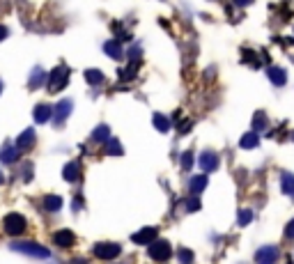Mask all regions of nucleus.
<instances>
[{
    "label": "nucleus",
    "instance_id": "58836bf2",
    "mask_svg": "<svg viewBox=\"0 0 294 264\" xmlns=\"http://www.w3.org/2000/svg\"><path fill=\"white\" fill-rule=\"evenodd\" d=\"M0 92H3V83H0Z\"/></svg>",
    "mask_w": 294,
    "mask_h": 264
},
{
    "label": "nucleus",
    "instance_id": "393cba45",
    "mask_svg": "<svg viewBox=\"0 0 294 264\" xmlns=\"http://www.w3.org/2000/svg\"><path fill=\"white\" fill-rule=\"evenodd\" d=\"M106 152H108L111 156H120V154H122V152H124V149H122L120 140H115V138H108V140H106Z\"/></svg>",
    "mask_w": 294,
    "mask_h": 264
},
{
    "label": "nucleus",
    "instance_id": "412c9836",
    "mask_svg": "<svg viewBox=\"0 0 294 264\" xmlns=\"http://www.w3.org/2000/svg\"><path fill=\"white\" fill-rule=\"evenodd\" d=\"M281 186H283V193L285 195H294V175L292 173H283Z\"/></svg>",
    "mask_w": 294,
    "mask_h": 264
},
{
    "label": "nucleus",
    "instance_id": "20e7f679",
    "mask_svg": "<svg viewBox=\"0 0 294 264\" xmlns=\"http://www.w3.org/2000/svg\"><path fill=\"white\" fill-rule=\"evenodd\" d=\"M150 257L152 260H159V262H166V260H170V257H173V246H170L168 241H163V239H161V241H152L150 243Z\"/></svg>",
    "mask_w": 294,
    "mask_h": 264
},
{
    "label": "nucleus",
    "instance_id": "a878e982",
    "mask_svg": "<svg viewBox=\"0 0 294 264\" xmlns=\"http://www.w3.org/2000/svg\"><path fill=\"white\" fill-rule=\"evenodd\" d=\"M251 221H253V212L251 209H242V212H239V225L246 228Z\"/></svg>",
    "mask_w": 294,
    "mask_h": 264
},
{
    "label": "nucleus",
    "instance_id": "dca6fc26",
    "mask_svg": "<svg viewBox=\"0 0 294 264\" xmlns=\"http://www.w3.org/2000/svg\"><path fill=\"white\" fill-rule=\"evenodd\" d=\"M78 173H81V165H78L76 161H71V163L65 165V170H62V177H65L67 182H76V179H78Z\"/></svg>",
    "mask_w": 294,
    "mask_h": 264
},
{
    "label": "nucleus",
    "instance_id": "7c9ffc66",
    "mask_svg": "<svg viewBox=\"0 0 294 264\" xmlns=\"http://www.w3.org/2000/svg\"><path fill=\"white\" fill-rule=\"evenodd\" d=\"M177 257H179L182 262H191V260H193V253H189V251H179V253H177Z\"/></svg>",
    "mask_w": 294,
    "mask_h": 264
},
{
    "label": "nucleus",
    "instance_id": "b1692460",
    "mask_svg": "<svg viewBox=\"0 0 294 264\" xmlns=\"http://www.w3.org/2000/svg\"><path fill=\"white\" fill-rule=\"evenodd\" d=\"M104 51L108 53L111 58H115V60H120V58H122V46L117 42H106L104 44Z\"/></svg>",
    "mask_w": 294,
    "mask_h": 264
},
{
    "label": "nucleus",
    "instance_id": "7ed1b4c3",
    "mask_svg": "<svg viewBox=\"0 0 294 264\" xmlns=\"http://www.w3.org/2000/svg\"><path fill=\"white\" fill-rule=\"evenodd\" d=\"M3 225L9 237H19V234H23V230H26V218H23L21 214H7Z\"/></svg>",
    "mask_w": 294,
    "mask_h": 264
},
{
    "label": "nucleus",
    "instance_id": "ddd939ff",
    "mask_svg": "<svg viewBox=\"0 0 294 264\" xmlns=\"http://www.w3.org/2000/svg\"><path fill=\"white\" fill-rule=\"evenodd\" d=\"M267 76H269V81H271L273 85H278V87L287 83V71L281 69V67H269V69H267Z\"/></svg>",
    "mask_w": 294,
    "mask_h": 264
},
{
    "label": "nucleus",
    "instance_id": "f704fd0d",
    "mask_svg": "<svg viewBox=\"0 0 294 264\" xmlns=\"http://www.w3.org/2000/svg\"><path fill=\"white\" fill-rule=\"evenodd\" d=\"M7 35H9V30H7V28H5V26H0V42H3V39L7 37Z\"/></svg>",
    "mask_w": 294,
    "mask_h": 264
},
{
    "label": "nucleus",
    "instance_id": "f257e3e1",
    "mask_svg": "<svg viewBox=\"0 0 294 264\" xmlns=\"http://www.w3.org/2000/svg\"><path fill=\"white\" fill-rule=\"evenodd\" d=\"M14 253H21V255L28 257H39V260H51V251L46 246H39V243L32 241H16V243H9Z\"/></svg>",
    "mask_w": 294,
    "mask_h": 264
},
{
    "label": "nucleus",
    "instance_id": "0eeeda50",
    "mask_svg": "<svg viewBox=\"0 0 294 264\" xmlns=\"http://www.w3.org/2000/svg\"><path fill=\"white\" fill-rule=\"evenodd\" d=\"M156 234H159V230L156 228H143L140 232H136L134 237H131V241L140 243V246H150V243L156 239Z\"/></svg>",
    "mask_w": 294,
    "mask_h": 264
},
{
    "label": "nucleus",
    "instance_id": "f03ea898",
    "mask_svg": "<svg viewBox=\"0 0 294 264\" xmlns=\"http://www.w3.org/2000/svg\"><path fill=\"white\" fill-rule=\"evenodd\" d=\"M67 78H69V67H65V65H58L56 69L48 74V90L51 92H58V90H62V87L67 85Z\"/></svg>",
    "mask_w": 294,
    "mask_h": 264
},
{
    "label": "nucleus",
    "instance_id": "72a5a7b5",
    "mask_svg": "<svg viewBox=\"0 0 294 264\" xmlns=\"http://www.w3.org/2000/svg\"><path fill=\"white\" fill-rule=\"evenodd\" d=\"M71 207H74V212H81V207H83L81 198H76V200H74V204H71Z\"/></svg>",
    "mask_w": 294,
    "mask_h": 264
},
{
    "label": "nucleus",
    "instance_id": "9d476101",
    "mask_svg": "<svg viewBox=\"0 0 294 264\" xmlns=\"http://www.w3.org/2000/svg\"><path fill=\"white\" fill-rule=\"evenodd\" d=\"M0 161L3 163H16L19 161V147L12 143H5L3 149H0Z\"/></svg>",
    "mask_w": 294,
    "mask_h": 264
},
{
    "label": "nucleus",
    "instance_id": "c85d7f7f",
    "mask_svg": "<svg viewBox=\"0 0 294 264\" xmlns=\"http://www.w3.org/2000/svg\"><path fill=\"white\" fill-rule=\"evenodd\" d=\"M134 71H136V62L129 67V69H122L120 71V78H122V81H131V78H134Z\"/></svg>",
    "mask_w": 294,
    "mask_h": 264
},
{
    "label": "nucleus",
    "instance_id": "f3484780",
    "mask_svg": "<svg viewBox=\"0 0 294 264\" xmlns=\"http://www.w3.org/2000/svg\"><path fill=\"white\" fill-rule=\"evenodd\" d=\"M44 209H46V212H60L62 198L60 195H46V198H44Z\"/></svg>",
    "mask_w": 294,
    "mask_h": 264
},
{
    "label": "nucleus",
    "instance_id": "5701e85b",
    "mask_svg": "<svg viewBox=\"0 0 294 264\" xmlns=\"http://www.w3.org/2000/svg\"><path fill=\"white\" fill-rule=\"evenodd\" d=\"M44 81H46L44 69H42V67H35V69H32V74H30V87H39Z\"/></svg>",
    "mask_w": 294,
    "mask_h": 264
},
{
    "label": "nucleus",
    "instance_id": "473e14b6",
    "mask_svg": "<svg viewBox=\"0 0 294 264\" xmlns=\"http://www.w3.org/2000/svg\"><path fill=\"white\" fill-rule=\"evenodd\" d=\"M244 58H246V62H251V65H253V67H258V65H260V62L255 60V55H253V53H251V51H244Z\"/></svg>",
    "mask_w": 294,
    "mask_h": 264
},
{
    "label": "nucleus",
    "instance_id": "4be33fe9",
    "mask_svg": "<svg viewBox=\"0 0 294 264\" xmlns=\"http://www.w3.org/2000/svg\"><path fill=\"white\" fill-rule=\"evenodd\" d=\"M85 81L90 83V85H101L106 78H104V74H101L99 69H87L85 71Z\"/></svg>",
    "mask_w": 294,
    "mask_h": 264
},
{
    "label": "nucleus",
    "instance_id": "39448f33",
    "mask_svg": "<svg viewBox=\"0 0 294 264\" xmlns=\"http://www.w3.org/2000/svg\"><path fill=\"white\" fill-rule=\"evenodd\" d=\"M120 253H122L120 243H97L95 246V255L99 260H115Z\"/></svg>",
    "mask_w": 294,
    "mask_h": 264
},
{
    "label": "nucleus",
    "instance_id": "4468645a",
    "mask_svg": "<svg viewBox=\"0 0 294 264\" xmlns=\"http://www.w3.org/2000/svg\"><path fill=\"white\" fill-rule=\"evenodd\" d=\"M35 122L37 124H44V122H51V117H53V108L48 104H39L35 106Z\"/></svg>",
    "mask_w": 294,
    "mask_h": 264
},
{
    "label": "nucleus",
    "instance_id": "f8f14e48",
    "mask_svg": "<svg viewBox=\"0 0 294 264\" xmlns=\"http://www.w3.org/2000/svg\"><path fill=\"white\" fill-rule=\"evenodd\" d=\"M35 140H37L35 129H26L21 136H19V140H16V147H19V152H21V149H30L32 145H35Z\"/></svg>",
    "mask_w": 294,
    "mask_h": 264
},
{
    "label": "nucleus",
    "instance_id": "bb28decb",
    "mask_svg": "<svg viewBox=\"0 0 294 264\" xmlns=\"http://www.w3.org/2000/svg\"><path fill=\"white\" fill-rule=\"evenodd\" d=\"M267 126V117H264V113H255V120H253V129L260 131Z\"/></svg>",
    "mask_w": 294,
    "mask_h": 264
},
{
    "label": "nucleus",
    "instance_id": "aec40b11",
    "mask_svg": "<svg viewBox=\"0 0 294 264\" xmlns=\"http://www.w3.org/2000/svg\"><path fill=\"white\" fill-rule=\"evenodd\" d=\"M152 124H154L161 134H168V131H170V120L166 115H161V113H156L154 117H152Z\"/></svg>",
    "mask_w": 294,
    "mask_h": 264
},
{
    "label": "nucleus",
    "instance_id": "2eb2a0df",
    "mask_svg": "<svg viewBox=\"0 0 294 264\" xmlns=\"http://www.w3.org/2000/svg\"><path fill=\"white\" fill-rule=\"evenodd\" d=\"M189 188H191V193L193 195H200L205 188H207V175H195V177L191 179Z\"/></svg>",
    "mask_w": 294,
    "mask_h": 264
},
{
    "label": "nucleus",
    "instance_id": "c756f323",
    "mask_svg": "<svg viewBox=\"0 0 294 264\" xmlns=\"http://www.w3.org/2000/svg\"><path fill=\"white\" fill-rule=\"evenodd\" d=\"M186 209H189V212H198V209H200V200L198 198H191L189 202H186Z\"/></svg>",
    "mask_w": 294,
    "mask_h": 264
},
{
    "label": "nucleus",
    "instance_id": "c9c22d12",
    "mask_svg": "<svg viewBox=\"0 0 294 264\" xmlns=\"http://www.w3.org/2000/svg\"><path fill=\"white\" fill-rule=\"evenodd\" d=\"M248 3H253V0H234V5H237V7H246Z\"/></svg>",
    "mask_w": 294,
    "mask_h": 264
},
{
    "label": "nucleus",
    "instance_id": "ea45409f",
    "mask_svg": "<svg viewBox=\"0 0 294 264\" xmlns=\"http://www.w3.org/2000/svg\"><path fill=\"white\" fill-rule=\"evenodd\" d=\"M292 140H294V131H292Z\"/></svg>",
    "mask_w": 294,
    "mask_h": 264
},
{
    "label": "nucleus",
    "instance_id": "9b49d317",
    "mask_svg": "<svg viewBox=\"0 0 294 264\" xmlns=\"http://www.w3.org/2000/svg\"><path fill=\"white\" fill-rule=\"evenodd\" d=\"M200 168H203L205 173H214V170L218 168V156L214 154V152H205V154L200 156Z\"/></svg>",
    "mask_w": 294,
    "mask_h": 264
},
{
    "label": "nucleus",
    "instance_id": "1a4fd4ad",
    "mask_svg": "<svg viewBox=\"0 0 294 264\" xmlns=\"http://www.w3.org/2000/svg\"><path fill=\"white\" fill-rule=\"evenodd\" d=\"M53 241L60 248H71L76 243V237H74V232H69V230H60V232L53 234Z\"/></svg>",
    "mask_w": 294,
    "mask_h": 264
},
{
    "label": "nucleus",
    "instance_id": "423d86ee",
    "mask_svg": "<svg viewBox=\"0 0 294 264\" xmlns=\"http://www.w3.org/2000/svg\"><path fill=\"white\" fill-rule=\"evenodd\" d=\"M71 110H74V101H71V99H62L60 104L56 106V113H53V117H51L53 124H56V126H62V122H65L67 117L71 115Z\"/></svg>",
    "mask_w": 294,
    "mask_h": 264
},
{
    "label": "nucleus",
    "instance_id": "6e6552de",
    "mask_svg": "<svg viewBox=\"0 0 294 264\" xmlns=\"http://www.w3.org/2000/svg\"><path fill=\"white\" fill-rule=\"evenodd\" d=\"M276 260H278V251L273 246H264L255 253V262H260V264H271Z\"/></svg>",
    "mask_w": 294,
    "mask_h": 264
},
{
    "label": "nucleus",
    "instance_id": "4c0bfd02",
    "mask_svg": "<svg viewBox=\"0 0 294 264\" xmlns=\"http://www.w3.org/2000/svg\"><path fill=\"white\" fill-rule=\"evenodd\" d=\"M3 179H5V177H3V173H0V184H3Z\"/></svg>",
    "mask_w": 294,
    "mask_h": 264
},
{
    "label": "nucleus",
    "instance_id": "cd10ccee",
    "mask_svg": "<svg viewBox=\"0 0 294 264\" xmlns=\"http://www.w3.org/2000/svg\"><path fill=\"white\" fill-rule=\"evenodd\" d=\"M182 168L184 170L193 168V152H184V154H182Z\"/></svg>",
    "mask_w": 294,
    "mask_h": 264
},
{
    "label": "nucleus",
    "instance_id": "a211bd4d",
    "mask_svg": "<svg viewBox=\"0 0 294 264\" xmlns=\"http://www.w3.org/2000/svg\"><path fill=\"white\" fill-rule=\"evenodd\" d=\"M258 143H260V138H258L255 131H251V134H244L242 140H239L242 149H253V147H258Z\"/></svg>",
    "mask_w": 294,
    "mask_h": 264
},
{
    "label": "nucleus",
    "instance_id": "6ab92c4d",
    "mask_svg": "<svg viewBox=\"0 0 294 264\" xmlns=\"http://www.w3.org/2000/svg\"><path fill=\"white\" fill-rule=\"evenodd\" d=\"M108 138H111V129L106 124H99L92 131V140H95V143H106Z\"/></svg>",
    "mask_w": 294,
    "mask_h": 264
},
{
    "label": "nucleus",
    "instance_id": "e433bc0d",
    "mask_svg": "<svg viewBox=\"0 0 294 264\" xmlns=\"http://www.w3.org/2000/svg\"><path fill=\"white\" fill-rule=\"evenodd\" d=\"M129 55H131V58H136V55H140V48H138V46H134V48H131V53H129Z\"/></svg>",
    "mask_w": 294,
    "mask_h": 264
},
{
    "label": "nucleus",
    "instance_id": "2f4dec72",
    "mask_svg": "<svg viewBox=\"0 0 294 264\" xmlns=\"http://www.w3.org/2000/svg\"><path fill=\"white\" fill-rule=\"evenodd\" d=\"M285 237L287 239H294V218L285 225Z\"/></svg>",
    "mask_w": 294,
    "mask_h": 264
}]
</instances>
